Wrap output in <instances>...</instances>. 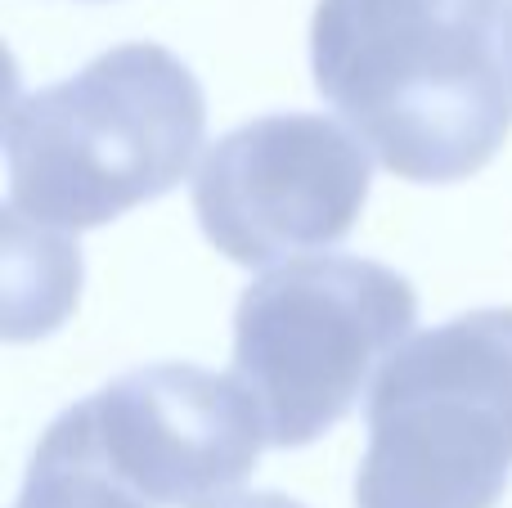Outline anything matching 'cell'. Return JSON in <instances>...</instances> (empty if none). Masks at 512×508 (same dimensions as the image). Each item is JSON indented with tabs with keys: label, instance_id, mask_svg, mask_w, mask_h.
Segmentation results:
<instances>
[{
	"label": "cell",
	"instance_id": "cell-1",
	"mask_svg": "<svg viewBox=\"0 0 512 508\" xmlns=\"http://www.w3.org/2000/svg\"><path fill=\"white\" fill-rule=\"evenodd\" d=\"M504 9L508 0H319L315 90L400 180H468L512 131Z\"/></svg>",
	"mask_w": 512,
	"mask_h": 508
},
{
	"label": "cell",
	"instance_id": "cell-2",
	"mask_svg": "<svg viewBox=\"0 0 512 508\" xmlns=\"http://www.w3.org/2000/svg\"><path fill=\"white\" fill-rule=\"evenodd\" d=\"M207 135V99L167 45L131 41L18 95L5 122L9 207L59 234L171 194Z\"/></svg>",
	"mask_w": 512,
	"mask_h": 508
},
{
	"label": "cell",
	"instance_id": "cell-3",
	"mask_svg": "<svg viewBox=\"0 0 512 508\" xmlns=\"http://www.w3.org/2000/svg\"><path fill=\"white\" fill-rule=\"evenodd\" d=\"M364 419L355 508H495L512 477V306L414 333Z\"/></svg>",
	"mask_w": 512,
	"mask_h": 508
},
{
	"label": "cell",
	"instance_id": "cell-4",
	"mask_svg": "<svg viewBox=\"0 0 512 508\" xmlns=\"http://www.w3.org/2000/svg\"><path fill=\"white\" fill-rule=\"evenodd\" d=\"M418 293L369 257H301L252 279L234 311V378L279 450L333 432L409 342Z\"/></svg>",
	"mask_w": 512,
	"mask_h": 508
},
{
	"label": "cell",
	"instance_id": "cell-5",
	"mask_svg": "<svg viewBox=\"0 0 512 508\" xmlns=\"http://www.w3.org/2000/svg\"><path fill=\"white\" fill-rule=\"evenodd\" d=\"M373 162L351 126L324 113H270L207 149L194 176V216L234 266L301 261L355 230Z\"/></svg>",
	"mask_w": 512,
	"mask_h": 508
},
{
	"label": "cell",
	"instance_id": "cell-6",
	"mask_svg": "<svg viewBox=\"0 0 512 508\" xmlns=\"http://www.w3.org/2000/svg\"><path fill=\"white\" fill-rule=\"evenodd\" d=\"M99 455L153 508H207L256 468L265 419L234 374L144 365L77 401Z\"/></svg>",
	"mask_w": 512,
	"mask_h": 508
},
{
	"label": "cell",
	"instance_id": "cell-7",
	"mask_svg": "<svg viewBox=\"0 0 512 508\" xmlns=\"http://www.w3.org/2000/svg\"><path fill=\"white\" fill-rule=\"evenodd\" d=\"M14 508H153L99 455L81 405L63 410L32 450Z\"/></svg>",
	"mask_w": 512,
	"mask_h": 508
},
{
	"label": "cell",
	"instance_id": "cell-8",
	"mask_svg": "<svg viewBox=\"0 0 512 508\" xmlns=\"http://www.w3.org/2000/svg\"><path fill=\"white\" fill-rule=\"evenodd\" d=\"M207 508H306V504L288 500V495H279V491H234V495H225V500H216Z\"/></svg>",
	"mask_w": 512,
	"mask_h": 508
},
{
	"label": "cell",
	"instance_id": "cell-9",
	"mask_svg": "<svg viewBox=\"0 0 512 508\" xmlns=\"http://www.w3.org/2000/svg\"><path fill=\"white\" fill-rule=\"evenodd\" d=\"M499 59H504V77H508V90H512V0L504 9V27H499Z\"/></svg>",
	"mask_w": 512,
	"mask_h": 508
}]
</instances>
